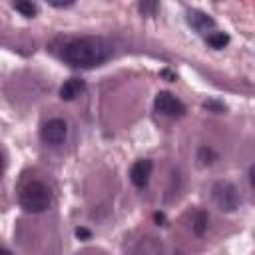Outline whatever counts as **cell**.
Wrapping results in <instances>:
<instances>
[{
	"instance_id": "cell-11",
	"label": "cell",
	"mask_w": 255,
	"mask_h": 255,
	"mask_svg": "<svg viewBox=\"0 0 255 255\" xmlns=\"http://www.w3.org/2000/svg\"><path fill=\"white\" fill-rule=\"evenodd\" d=\"M14 8L20 12V14H24V16H34L36 12H38V6L36 4H32V2H16L14 4Z\"/></svg>"
},
{
	"instance_id": "cell-12",
	"label": "cell",
	"mask_w": 255,
	"mask_h": 255,
	"mask_svg": "<svg viewBox=\"0 0 255 255\" xmlns=\"http://www.w3.org/2000/svg\"><path fill=\"white\" fill-rule=\"evenodd\" d=\"M199 159H201L203 165H207V163H213V161L217 159V155H215L209 147H201V149H199Z\"/></svg>"
},
{
	"instance_id": "cell-13",
	"label": "cell",
	"mask_w": 255,
	"mask_h": 255,
	"mask_svg": "<svg viewBox=\"0 0 255 255\" xmlns=\"http://www.w3.org/2000/svg\"><path fill=\"white\" fill-rule=\"evenodd\" d=\"M76 235L82 237V239H90V237H92V233H90L88 229H84V227H78V229H76Z\"/></svg>"
},
{
	"instance_id": "cell-16",
	"label": "cell",
	"mask_w": 255,
	"mask_h": 255,
	"mask_svg": "<svg viewBox=\"0 0 255 255\" xmlns=\"http://www.w3.org/2000/svg\"><path fill=\"white\" fill-rule=\"evenodd\" d=\"M2 171H4V159H2V155H0V175H2Z\"/></svg>"
},
{
	"instance_id": "cell-8",
	"label": "cell",
	"mask_w": 255,
	"mask_h": 255,
	"mask_svg": "<svg viewBox=\"0 0 255 255\" xmlns=\"http://www.w3.org/2000/svg\"><path fill=\"white\" fill-rule=\"evenodd\" d=\"M187 22H189L195 30H199V32H203V30H207V28L213 26V20H211L207 14L197 12V10H189V12H187Z\"/></svg>"
},
{
	"instance_id": "cell-7",
	"label": "cell",
	"mask_w": 255,
	"mask_h": 255,
	"mask_svg": "<svg viewBox=\"0 0 255 255\" xmlns=\"http://www.w3.org/2000/svg\"><path fill=\"white\" fill-rule=\"evenodd\" d=\"M84 88H86L84 80H80V78H70V80H66V82L62 84V88H60V98H62V100H74V98H78V96L84 92Z\"/></svg>"
},
{
	"instance_id": "cell-3",
	"label": "cell",
	"mask_w": 255,
	"mask_h": 255,
	"mask_svg": "<svg viewBox=\"0 0 255 255\" xmlns=\"http://www.w3.org/2000/svg\"><path fill=\"white\" fill-rule=\"evenodd\" d=\"M211 197H213V203L221 211H227V213L235 211L239 207V203H241L239 191H237V187L231 181H217V183H213Z\"/></svg>"
},
{
	"instance_id": "cell-6",
	"label": "cell",
	"mask_w": 255,
	"mask_h": 255,
	"mask_svg": "<svg viewBox=\"0 0 255 255\" xmlns=\"http://www.w3.org/2000/svg\"><path fill=\"white\" fill-rule=\"evenodd\" d=\"M151 167H153L151 159H137V161L131 165V169H129V179H131V183H133L135 187H145L147 181H149V175H151Z\"/></svg>"
},
{
	"instance_id": "cell-4",
	"label": "cell",
	"mask_w": 255,
	"mask_h": 255,
	"mask_svg": "<svg viewBox=\"0 0 255 255\" xmlns=\"http://www.w3.org/2000/svg\"><path fill=\"white\" fill-rule=\"evenodd\" d=\"M66 135H68V126H66V122L60 120V118L48 120V122L42 126V129H40V137H42V141L48 143V145H60V143L66 139Z\"/></svg>"
},
{
	"instance_id": "cell-15",
	"label": "cell",
	"mask_w": 255,
	"mask_h": 255,
	"mask_svg": "<svg viewBox=\"0 0 255 255\" xmlns=\"http://www.w3.org/2000/svg\"><path fill=\"white\" fill-rule=\"evenodd\" d=\"M52 6H72V2H50Z\"/></svg>"
},
{
	"instance_id": "cell-17",
	"label": "cell",
	"mask_w": 255,
	"mask_h": 255,
	"mask_svg": "<svg viewBox=\"0 0 255 255\" xmlns=\"http://www.w3.org/2000/svg\"><path fill=\"white\" fill-rule=\"evenodd\" d=\"M0 255H10V251H6V249H0Z\"/></svg>"
},
{
	"instance_id": "cell-14",
	"label": "cell",
	"mask_w": 255,
	"mask_h": 255,
	"mask_svg": "<svg viewBox=\"0 0 255 255\" xmlns=\"http://www.w3.org/2000/svg\"><path fill=\"white\" fill-rule=\"evenodd\" d=\"M155 8H157V4H145V2L139 4V10H141V12H153Z\"/></svg>"
},
{
	"instance_id": "cell-5",
	"label": "cell",
	"mask_w": 255,
	"mask_h": 255,
	"mask_svg": "<svg viewBox=\"0 0 255 255\" xmlns=\"http://www.w3.org/2000/svg\"><path fill=\"white\" fill-rule=\"evenodd\" d=\"M153 106L159 114H163L167 118H181L185 114V106L169 92H159L153 100Z\"/></svg>"
},
{
	"instance_id": "cell-9",
	"label": "cell",
	"mask_w": 255,
	"mask_h": 255,
	"mask_svg": "<svg viewBox=\"0 0 255 255\" xmlns=\"http://www.w3.org/2000/svg\"><path fill=\"white\" fill-rule=\"evenodd\" d=\"M191 227H193V231H195L197 235H203L205 229H207V213L195 211L193 217H191Z\"/></svg>"
},
{
	"instance_id": "cell-2",
	"label": "cell",
	"mask_w": 255,
	"mask_h": 255,
	"mask_svg": "<svg viewBox=\"0 0 255 255\" xmlns=\"http://www.w3.org/2000/svg\"><path fill=\"white\" fill-rule=\"evenodd\" d=\"M52 201V195H50V189L42 183V181H32L28 183L22 193H20V205L30 211V213H40L44 209H48Z\"/></svg>"
},
{
	"instance_id": "cell-1",
	"label": "cell",
	"mask_w": 255,
	"mask_h": 255,
	"mask_svg": "<svg viewBox=\"0 0 255 255\" xmlns=\"http://www.w3.org/2000/svg\"><path fill=\"white\" fill-rule=\"evenodd\" d=\"M110 56V46L102 38H78L64 46L62 58L72 68H92Z\"/></svg>"
},
{
	"instance_id": "cell-10",
	"label": "cell",
	"mask_w": 255,
	"mask_h": 255,
	"mask_svg": "<svg viewBox=\"0 0 255 255\" xmlns=\"http://www.w3.org/2000/svg\"><path fill=\"white\" fill-rule=\"evenodd\" d=\"M207 44H209L211 48L219 50V48H223V46L229 44V36H227L225 32H213V34L207 36Z\"/></svg>"
}]
</instances>
